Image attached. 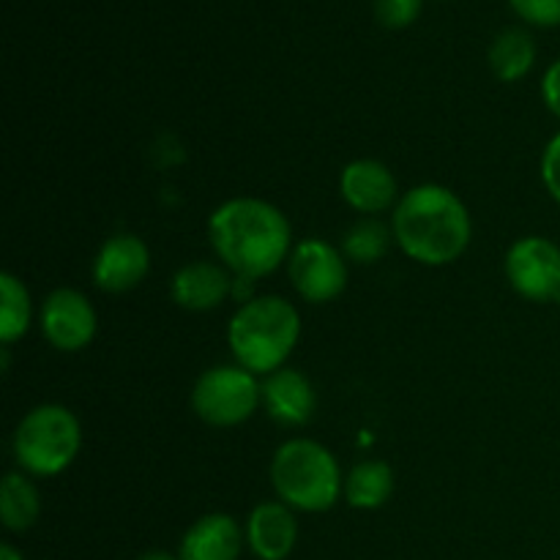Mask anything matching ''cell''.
<instances>
[{"mask_svg": "<svg viewBox=\"0 0 560 560\" xmlns=\"http://www.w3.org/2000/svg\"><path fill=\"white\" fill-rule=\"evenodd\" d=\"M208 238L222 266L235 277L262 279L290 255L293 230L277 206L257 197H235L219 206L208 222Z\"/></svg>", "mask_w": 560, "mask_h": 560, "instance_id": "cell-1", "label": "cell"}, {"mask_svg": "<svg viewBox=\"0 0 560 560\" xmlns=\"http://www.w3.org/2000/svg\"><path fill=\"white\" fill-rule=\"evenodd\" d=\"M394 238L421 266H448L468 249L470 213L452 189L424 184L399 197L392 219Z\"/></svg>", "mask_w": 560, "mask_h": 560, "instance_id": "cell-2", "label": "cell"}, {"mask_svg": "<svg viewBox=\"0 0 560 560\" xmlns=\"http://www.w3.org/2000/svg\"><path fill=\"white\" fill-rule=\"evenodd\" d=\"M301 337V315L279 295H257L238 306L228 328L235 361L255 375L282 370Z\"/></svg>", "mask_w": 560, "mask_h": 560, "instance_id": "cell-3", "label": "cell"}, {"mask_svg": "<svg viewBox=\"0 0 560 560\" xmlns=\"http://www.w3.org/2000/svg\"><path fill=\"white\" fill-rule=\"evenodd\" d=\"M271 485L279 501L299 512H328L345 492L337 457L323 443L293 438L273 454Z\"/></svg>", "mask_w": 560, "mask_h": 560, "instance_id": "cell-4", "label": "cell"}, {"mask_svg": "<svg viewBox=\"0 0 560 560\" xmlns=\"http://www.w3.org/2000/svg\"><path fill=\"white\" fill-rule=\"evenodd\" d=\"M80 446V421L63 405H38L14 432L16 465L38 479L63 474L74 463Z\"/></svg>", "mask_w": 560, "mask_h": 560, "instance_id": "cell-5", "label": "cell"}, {"mask_svg": "<svg viewBox=\"0 0 560 560\" xmlns=\"http://www.w3.org/2000/svg\"><path fill=\"white\" fill-rule=\"evenodd\" d=\"M262 383L241 364L211 366L191 388V410L211 427H238L257 413Z\"/></svg>", "mask_w": 560, "mask_h": 560, "instance_id": "cell-6", "label": "cell"}, {"mask_svg": "<svg viewBox=\"0 0 560 560\" xmlns=\"http://www.w3.org/2000/svg\"><path fill=\"white\" fill-rule=\"evenodd\" d=\"M288 273L301 299L328 304L348 288V257L326 241L306 238L290 255Z\"/></svg>", "mask_w": 560, "mask_h": 560, "instance_id": "cell-7", "label": "cell"}, {"mask_svg": "<svg viewBox=\"0 0 560 560\" xmlns=\"http://www.w3.org/2000/svg\"><path fill=\"white\" fill-rule=\"evenodd\" d=\"M506 277L528 301H560V246L541 235H528L509 246Z\"/></svg>", "mask_w": 560, "mask_h": 560, "instance_id": "cell-8", "label": "cell"}, {"mask_svg": "<svg viewBox=\"0 0 560 560\" xmlns=\"http://www.w3.org/2000/svg\"><path fill=\"white\" fill-rule=\"evenodd\" d=\"M96 310L91 301L71 288H58L47 295L42 306V331L52 348L77 353L96 337Z\"/></svg>", "mask_w": 560, "mask_h": 560, "instance_id": "cell-9", "label": "cell"}, {"mask_svg": "<svg viewBox=\"0 0 560 560\" xmlns=\"http://www.w3.org/2000/svg\"><path fill=\"white\" fill-rule=\"evenodd\" d=\"M151 271V249L142 238L131 233L113 235L102 244L93 260V282L104 293H126L135 290Z\"/></svg>", "mask_w": 560, "mask_h": 560, "instance_id": "cell-10", "label": "cell"}, {"mask_svg": "<svg viewBox=\"0 0 560 560\" xmlns=\"http://www.w3.org/2000/svg\"><path fill=\"white\" fill-rule=\"evenodd\" d=\"M339 191H342L345 202L350 208L366 213V217H377V213L388 211V208L399 202L397 178L377 159L350 162L342 170V178H339Z\"/></svg>", "mask_w": 560, "mask_h": 560, "instance_id": "cell-11", "label": "cell"}, {"mask_svg": "<svg viewBox=\"0 0 560 560\" xmlns=\"http://www.w3.org/2000/svg\"><path fill=\"white\" fill-rule=\"evenodd\" d=\"M299 523L288 503L266 501L246 520V545L260 560H284L295 550Z\"/></svg>", "mask_w": 560, "mask_h": 560, "instance_id": "cell-12", "label": "cell"}, {"mask_svg": "<svg viewBox=\"0 0 560 560\" xmlns=\"http://www.w3.org/2000/svg\"><path fill=\"white\" fill-rule=\"evenodd\" d=\"M170 295L180 310L208 312L233 295V277L228 266L211 260H197L180 268L170 282Z\"/></svg>", "mask_w": 560, "mask_h": 560, "instance_id": "cell-13", "label": "cell"}, {"mask_svg": "<svg viewBox=\"0 0 560 560\" xmlns=\"http://www.w3.org/2000/svg\"><path fill=\"white\" fill-rule=\"evenodd\" d=\"M262 405L277 424L301 427L315 413L317 397L306 375L282 366L262 381Z\"/></svg>", "mask_w": 560, "mask_h": 560, "instance_id": "cell-14", "label": "cell"}, {"mask_svg": "<svg viewBox=\"0 0 560 560\" xmlns=\"http://www.w3.org/2000/svg\"><path fill=\"white\" fill-rule=\"evenodd\" d=\"M246 534L230 514L213 512L197 520L178 547L180 560H238Z\"/></svg>", "mask_w": 560, "mask_h": 560, "instance_id": "cell-15", "label": "cell"}, {"mask_svg": "<svg viewBox=\"0 0 560 560\" xmlns=\"http://www.w3.org/2000/svg\"><path fill=\"white\" fill-rule=\"evenodd\" d=\"M394 492V470L383 459H366L350 468L345 479V501L350 509L359 512H372L381 509Z\"/></svg>", "mask_w": 560, "mask_h": 560, "instance_id": "cell-16", "label": "cell"}, {"mask_svg": "<svg viewBox=\"0 0 560 560\" xmlns=\"http://www.w3.org/2000/svg\"><path fill=\"white\" fill-rule=\"evenodd\" d=\"M536 42L525 27H506L495 36L490 47L492 74L501 82H517L534 69Z\"/></svg>", "mask_w": 560, "mask_h": 560, "instance_id": "cell-17", "label": "cell"}, {"mask_svg": "<svg viewBox=\"0 0 560 560\" xmlns=\"http://www.w3.org/2000/svg\"><path fill=\"white\" fill-rule=\"evenodd\" d=\"M42 514V495H38L36 485L27 479V474H9L0 485V517L3 525L14 534L33 528Z\"/></svg>", "mask_w": 560, "mask_h": 560, "instance_id": "cell-18", "label": "cell"}, {"mask_svg": "<svg viewBox=\"0 0 560 560\" xmlns=\"http://www.w3.org/2000/svg\"><path fill=\"white\" fill-rule=\"evenodd\" d=\"M0 301H3L0 304V339H3V345H11L25 337L27 328H31V293L20 277L5 271L0 273Z\"/></svg>", "mask_w": 560, "mask_h": 560, "instance_id": "cell-19", "label": "cell"}, {"mask_svg": "<svg viewBox=\"0 0 560 560\" xmlns=\"http://www.w3.org/2000/svg\"><path fill=\"white\" fill-rule=\"evenodd\" d=\"M392 233L394 230H388L381 219H361V222H355L353 228L348 230V235H345L342 255L348 257V260L359 262V266H370V262L383 260V255H386L388 246H392Z\"/></svg>", "mask_w": 560, "mask_h": 560, "instance_id": "cell-20", "label": "cell"}, {"mask_svg": "<svg viewBox=\"0 0 560 560\" xmlns=\"http://www.w3.org/2000/svg\"><path fill=\"white\" fill-rule=\"evenodd\" d=\"M421 3L424 0H377L375 16L388 31H402V27L413 25L419 20Z\"/></svg>", "mask_w": 560, "mask_h": 560, "instance_id": "cell-21", "label": "cell"}, {"mask_svg": "<svg viewBox=\"0 0 560 560\" xmlns=\"http://www.w3.org/2000/svg\"><path fill=\"white\" fill-rule=\"evenodd\" d=\"M517 16L539 27L560 25V0H509Z\"/></svg>", "mask_w": 560, "mask_h": 560, "instance_id": "cell-22", "label": "cell"}, {"mask_svg": "<svg viewBox=\"0 0 560 560\" xmlns=\"http://www.w3.org/2000/svg\"><path fill=\"white\" fill-rule=\"evenodd\" d=\"M541 180H545L552 200L560 202V131L545 148V156H541Z\"/></svg>", "mask_w": 560, "mask_h": 560, "instance_id": "cell-23", "label": "cell"}, {"mask_svg": "<svg viewBox=\"0 0 560 560\" xmlns=\"http://www.w3.org/2000/svg\"><path fill=\"white\" fill-rule=\"evenodd\" d=\"M541 98H545L547 109L560 118V60L547 69L545 80H541Z\"/></svg>", "mask_w": 560, "mask_h": 560, "instance_id": "cell-24", "label": "cell"}, {"mask_svg": "<svg viewBox=\"0 0 560 560\" xmlns=\"http://www.w3.org/2000/svg\"><path fill=\"white\" fill-rule=\"evenodd\" d=\"M255 284H257V279L235 277V273H233V295H230V299L238 301V306L249 304V301L257 299V295H255Z\"/></svg>", "mask_w": 560, "mask_h": 560, "instance_id": "cell-25", "label": "cell"}, {"mask_svg": "<svg viewBox=\"0 0 560 560\" xmlns=\"http://www.w3.org/2000/svg\"><path fill=\"white\" fill-rule=\"evenodd\" d=\"M137 560H180V558H175L173 552L167 550H148L145 556H140Z\"/></svg>", "mask_w": 560, "mask_h": 560, "instance_id": "cell-26", "label": "cell"}, {"mask_svg": "<svg viewBox=\"0 0 560 560\" xmlns=\"http://www.w3.org/2000/svg\"><path fill=\"white\" fill-rule=\"evenodd\" d=\"M0 560H25L14 545H0Z\"/></svg>", "mask_w": 560, "mask_h": 560, "instance_id": "cell-27", "label": "cell"}]
</instances>
